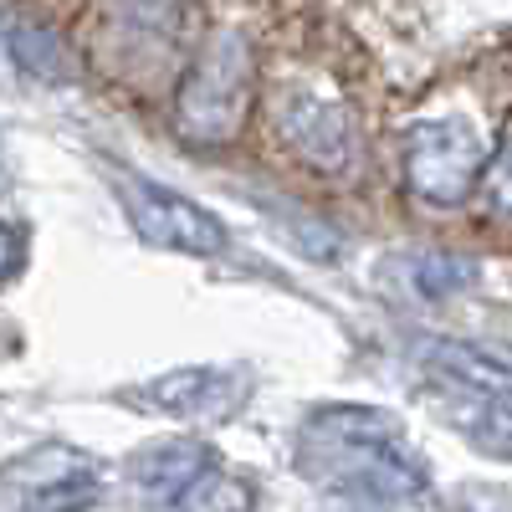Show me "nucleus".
Here are the masks:
<instances>
[{
    "label": "nucleus",
    "instance_id": "nucleus-8",
    "mask_svg": "<svg viewBox=\"0 0 512 512\" xmlns=\"http://www.w3.org/2000/svg\"><path fill=\"white\" fill-rule=\"evenodd\" d=\"M441 379V415L472 441L482 456L512 461V390L492 384H466V379Z\"/></svg>",
    "mask_w": 512,
    "mask_h": 512
},
{
    "label": "nucleus",
    "instance_id": "nucleus-5",
    "mask_svg": "<svg viewBox=\"0 0 512 512\" xmlns=\"http://www.w3.org/2000/svg\"><path fill=\"white\" fill-rule=\"evenodd\" d=\"M118 200L128 210V226L144 241L164 251H185V256H216L226 251V226L210 216L205 205L164 190L154 180H118Z\"/></svg>",
    "mask_w": 512,
    "mask_h": 512
},
{
    "label": "nucleus",
    "instance_id": "nucleus-13",
    "mask_svg": "<svg viewBox=\"0 0 512 512\" xmlns=\"http://www.w3.org/2000/svg\"><path fill=\"white\" fill-rule=\"evenodd\" d=\"M482 195L492 210H502V216H512V128H507V139L502 149L487 159V175H482Z\"/></svg>",
    "mask_w": 512,
    "mask_h": 512
},
{
    "label": "nucleus",
    "instance_id": "nucleus-7",
    "mask_svg": "<svg viewBox=\"0 0 512 512\" xmlns=\"http://www.w3.org/2000/svg\"><path fill=\"white\" fill-rule=\"evenodd\" d=\"M134 400L159 415H175V420H221L241 405V379L216 364H190V369L159 374Z\"/></svg>",
    "mask_w": 512,
    "mask_h": 512
},
{
    "label": "nucleus",
    "instance_id": "nucleus-3",
    "mask_svg": "<svg viewBox=\"0 0 512 512\" xmlns=\"http://www.w3.org/2000/svg\"><path fill=\"white\" fill-rule=\"evenodd\" d=\"M487 144L466 118H420L405 134V180L420 200L456 205L487 175Z\"/></svg>",
    "mask_w": 512,
    "mask_h": 512
},
{
    "label": "nucleus",
    "instance_id": "nucleus-1",
    "mask_svg": "<svg viewBox=\"0 0 512 512\" xmlns=\"http://www.w3.org/2000/svg\"><path fill=\"white\" fill-rule=\"evenodd\" d=\"M297 472L344 507L395 512L431 492V472L410 451L395 415L369 405L313 410L297 436Z\"/></svg>",
    "mask_w": 512,
    "mask_h": 512
},
{
    "label": "nucleus",
    "instance_id": "nucleus-14",
    "mask_svg": "<svg viewBox=\"0 0 512 512\" xmlns=\"http://www.w3.org/2000/svg\"><path fill=\"white\" fill-rule=\"evenodd\" d=\"M21 262H26V241H21V231L0 221V287H6V282L21 272Z\"/></svg>",
    "mask_w": 512,
    "mask_h": 512
},
{
    "label": "nucleus",
    "instance_id": "nucleus-10",
    "mask_svg": "<svg viewBox=\"0 0 512 512\" xmlns=\"http://www.w3.org/2000/svg\"><path fill=\"white\" fill-rule=\"evenodd\" d=\"M6 52L16 57L21 72H31V77H41V82L72 77V57H67V47L57 41V31L36 26V21H21V16L6 21Z\"/></svg>",
    "mask_w": 512,
    "mask_h": 512
},
{
    "label": "nucleus",
    "instance_id": "nucleus-4",
    "mask_svg": "<svg viewBox=\"0 0 512 512\" xmlns=\"http://www.w3.org/2000/svg\"><path fill=\"white\" fill-rule=\"evenodd\" d=\"M16 512H88L103 497V466L77 446H36L6 466Z\"/></svg>",
    "mask_w": 512,
    "mask_h": 512
},
{
    "label": "nucleus",
    "instance_id": "nucleus-2",
    "mask_svg": "<svg viewBox=\"0 0 512 512\" xmlns=\"http://www.w3.org/2000/svg\"><path fill=\"white\" fill-rule=\"evenodd\" d=\"M251 88H256V62L246 36L236 31H216L200 47V57L190 62L180 98H175V123L190 144H221L246 123L251 108Z\"/></svg>",
    "mask_w": 512,
    "mask_h": 512
},
{
    "label": "nucleus",
    "instance_id": "nucleus-12",
    "mask_svg": "<svg viewBox=\"0 0 512 512\" xmlns=\"http://www.w3.org/2000/svg\"><path fill=\"white\" fill-rule=\"evenodd\" d=\"M466 282H472V267L456 262V256H420V262H415V287H420L425 297L456 292V287H466Z\"/></svg>",
    "mask_w": 512,
    "mask_h": 512
},
{
    "label": "nucleus",
    "instance_id": "nucleus-9",
    "mask_svg": "<svg viewBox=\"0 0 512 512\" xmlns=\"http://www.w3.org/2000/svg\"><path fill=\"white\" fill-rule=\"evenodd\" d=\"M205 466H216V461H210V451L200 441H164V446H149L134 456V487L154 502H180L185 487Z\"/></svg>",
    "mask_w": 512,
    "mask_h": 512
},
{
    "label": "nucleus",
    "instance_id": "nucleus-11",
    "mask_svg": "<svg viewBox=\"0 0 512 512\" xmlns=\"http://www.w3.org/2000/svg\"><path fill=\"white\" fill-rule=\"evenodd\" d=\"M180 512H256V487L226 466H205L175 502Z\"/></svg>",
    "mask_w": 512,
    "mask_h": 512
},
{
    "label": "nucleus",
    "instance_id": "nucleus-6",
    "mask_svg": "<svg viewBox=\"0 0 512 512\" xmlns=\"http://www.w3.org/2000/svg\"><path fill=\"white\" fill-rule=\"evenodd\" d=\"M272 118H277L282 144H287L297 159L318 164V169H344V164H354V154H359V123H354L349 103L333 98V93L287 88V93H277Z\"/></svg>",
    "mask_w": 512,
    "mask_h": 512
}]
</instances>
